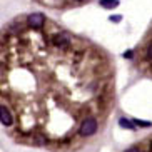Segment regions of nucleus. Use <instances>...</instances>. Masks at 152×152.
<instances>
[{
  "mask_svg": "<svg viewBox=\"0 0 152 152\" xmlns=\"http://www.w3.org/2000/svg\"><path fill=\"white\" fill-rule=\"evenodd\" d=\"M95 130H97V121H95L94 117H87V119L82 121L79 132L82 135H92V134H95Z\"/></svg>",
  "mask_w": 152,
  "mask_h": 152,
  "instance_id": "obj_1",
  "label": "nucleus"
},
{
  "mask_svg": "<svg viewBox=\"0 0 152 152\" xmlns=\"http://www.w3.org/2000/svg\"><path fill=\"white\" fill-rule=\"evenodd\" d=\"M27 23L34 28H40L42 25L45 23V17L42 14H30L27 17Z\"/></svg>",
  "mask_w": 152,
  "mask_h": 152,
  "instance_id": "obj_2",
  "label": "nucleus"
},
{
  "mask_svg": "<svg viewBox=\"0 0 152 152\" xmlns=\"http://www.w3.org/2000/svg\"><path fill=\"white\" fill-rule=\"evenodd\" d=\"M52 40H54V44L57 45V47H62V49H67L69 44H70V40H69L67 35H54Z\"/></svg>",
  "mask_w": 152,
  "mask_h": 152,
  "instance_id": "obj_3",
  "label": "nucleus"
},
{
  "mask_svg": "<svg viewBox=\"0 0 152 152\" xmlns=\"http://www.w3.org/2000/svg\"><path fill=\"white\" fill-rule=\"evenodd\" d=\"M0 112H2V124H4V125H10V124H12V115H10L9 109L5 107V105H2V107H0Z\"/></svg>",
  "mask_w": 152,
  "mask_h": 152,
  "instance_id": "obj_4",
  "label": "nucleus"
},
{
  "mask_svg": "<svg viewBox=\"0 0 152 152\" xmlns=\"http://www.w3.org/2000/svg\"><path fill=\"white\" fill-rule=\"evenodd\" d=\"M99 4L104 9H115L117 5H119V0H100Z\"/></svg>",
  "mask_w": 152,
  "mask_h": 152,
  "instance_id": "obj_5",
  "label": "nucleus"
},
{
  "mask_svg": "<svg viewBox=\"0 0 152 152\" xmlns=\"http://www.w3.org/2000/svg\"><path fill=\"white\" fill-rule=\"evenodd\" d=\"M119 124H121V127H125V129H129V130H134V122H129L127 119H121L119 121Z\"/></svg>",
  "mask_w": 152,
  "mask_h": 152,
  "instance_id": "obj_6",
  "label": "nucleus"
},
{
  "mask_svg": "<svg viewBox=\"0 0 152 152\" xmlns=\"http://www.w3.org/2000/svg\"><path fill=\"white\" fill-rule=\"evenodd\" d=\"M134 124L135 125H140V127H149V125H151L149 122H142V121H137V119L134 121Z\"/></svg>",
  "mask_w": 152,
  "mask_h": 152,
  "instance_id": "obj_7",
  "label": "nucleus"
},
{
  "mask_svg": "<svg viewBox=\"0 0 152 152\" xmlns=\"http://www.w3.org/2000/svg\"><path fill=\"white\" fill-rule=\"evenodd\" d=\"M121 15H112V17H110V22H121Z\"/></svg>",
  "mask_w": 152,
  "mask_h": 152,
  "instance_id": "obj_8",
  "label": "nucleus"
},
{
  "mask_svg": "<svg viewBox=\"0 0 152 152\" xmlns=\"http://www.w3.org/2000/svg\"><path fill=\"white\" fill-rule=\"evenodd\" d=\"M147 57L152 60V45H149V49H147Z\"/></svg>",
  "mask_w": 152,
  "mask_h": 152,
  "instance_id": "obj_9",
  "label": "nucleus"
},
{
  "mask_svg": "<svg viewBox=\"0 0 152 152\" xmlns=\"http://www.w3.org/2000/svg\"><path fill=\"white\" fill-rule=\"evenodd\" d=\"M125 152H140V149H137V147H130V149H127Z\"/></svg>",
  "mask_w": 152,
  "mask_h": 152,
  "instance_id": "obj_10",
  "label": "nucleus"
},
{
  "mask_svg": "<svg viewBox=\"0 0 152 152\" xmlns=\"http://www.w3.org/2000/svg\"><path fill=\"white\" fill-rule=\"evenodd\" d=\"M124 57H125V58H132V52H125Z\"/></svg>",
  "mask_w": 152,
  "mask_h": 152,
  "instance_id": "obj_11",
  "label": "nucleus"
},
{
  "mask_svg": "<svg viewBox=\"0 0 152 152\" xmlns=\"http://www.w3.org/2000/svg\"><path fill=\"white\" fill-rule=\"evenodd\" d=\"M151 152H152V144H151Z\"/></svg>",
  "mask_w": 152,
  "mask_h": 152,
  "instance_id": "obj_12",
  "label": "nucleus"
},
{
  "mask_svg": "<svg viewBox=\"0 0 152 152\" xmlns=\"http://www.w3.org/2000/svg\"><path fill=\"white\" fill-rule=\"evenodd\" d=\"M79 2H80V0H79Z\"/></svg>",
  "mask_w": 152,
  "mask_h": 152,
  "instance_id": "obj_13",
  "label": "nucleus"
}]
</instances>
